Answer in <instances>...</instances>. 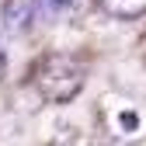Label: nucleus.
Returning <instances> with one entry per match:
<instances>
[{
    "instance_id": "obj_4",
    "label": "nucleus",
    "mask_w": 146,
    "mask_h": 146,
    "mask_svg": "<svg viewBox=\"0 0 146 146\" xmlns=\"http://www.w3.org/2000/svg\"><path fill=\"white\" fill-rule=\"evenodd\" d=\"M111 17H139L146 14V0H98Z\"/></svg>"
},
{
    "instance_id": "obj_2",
    "label": "nucleus",
    "mask_w": 146,
    "mask_h": 146,
    "mask_svg": "<svg viewBox=\"0 0 146 146\" xmlns=\"http://www.w3.org/2000/svg\"><path fill=\"white\" fill-rule=\"evenodd\" d=\"M38 17V0H4V28L25 31Z\"/></svg>"
},
{
    "instance_id": "obj_5",
    "label": "nucleus",
    "mask_w": 146,
    "mask_h": 146,
    "mask_svg": "<svg viewBox=\"0 0 146 146\" xmlns=\"http://www.w3.org/2000/svg\"><path fill=\"white\" fill-rule=\"evenodd\" d=\"M136 122H139V118H136L132 111H122V129H136Z\"/></svg>"
},
{
    "instance_id": "obj_1",
    "label": "nucleus",
    "mask_w": 146,
    "mask_h": 146,
    "mask_svg": "<svg viewBox=\"0 0 146 146\" xmlns=\"http://www.w3.org/2000/svg\"><path fill=\"white\" fill-rule=\"evenodd\" d=\"M35 87L45 101H73L84 87V66L73 56H45L35 70Z\"/></svg>"
},
{
    "instance_id": "obj_3",
    "label": "nucleus",
    "mask_w": 146,
    "mask_h": 146,
    "mask_svg": "<svg viewBox=\"0 0 146 146\" xmlns=\"http://www.w3.org/2000/svg\"><path fill=\"white\" fill-rule=\"evenodd\" d=\"M84 0H38V17L42 21H59V17L73 14Z\"/></svg>"
}]
</instances>
